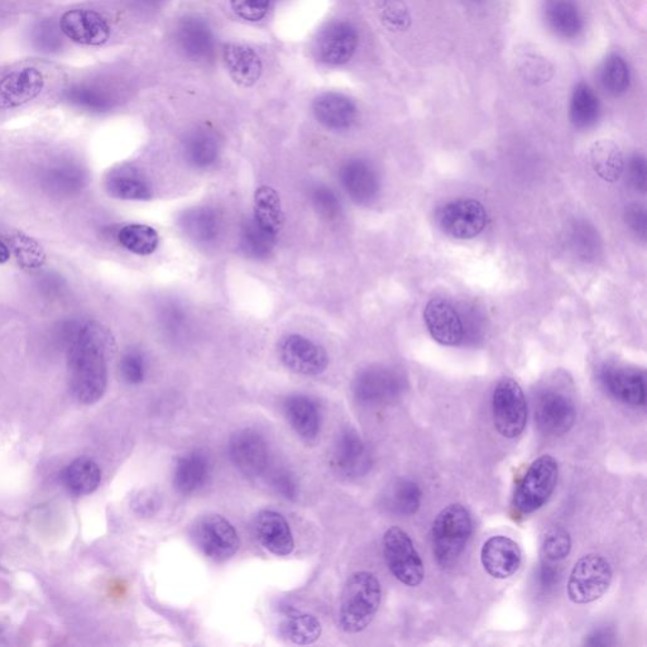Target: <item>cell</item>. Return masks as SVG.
Here are the masks:
<instances>
[{
	"instance_id": "cell-1",
	"label": "cell",
	"mask_w": 647,
	"mask_h": 647,
	"mask_svg": "<svg viewBox=\"0 0 647 647\" xmlns=\"http://www.w3.org/2000/svg\"><path fill=\"white\" fill-rule=\"evenodd\" d=\"M69 345L70 390L80 404L93 405L107 391L108 366L102 334L93 325H71L66 330Z\"/></svg>"
},
{
	"instance_id": "cell-2",
	"label": "cell",
	"mask_w": 647,
	"mask_h": 647,
	"mask_svg": "<svg viewBox=\"0 0 647 647\" xmlns=\"http://www.w3.org/2000/svg\"><path fill=\"white\" fill-rule=\"evenodd\" d=\"M284 224L279 194L270 186H262L254 195L252 218L244 223L241 233L242 251L254 260L271 256Z\"/></svg>"
},
{
	"instance_id": "cell-3",
	"label": "cell",
	"mask_w": 647,
	"mask_h": 647,
	"mask_svg": "<svg viewBox=\"0 0 647 647\" xmlns=\"http://www.w3.org/2000/svg\"><path fill=\"white\" fill-rule=\"evenodd\" d=\"M381 583L375 574L357 572L348 578L340 598L339 626L347 634L367 629L380 610Z\"/></svg>"
},
{
	"instance_id": "cell-4",
	"label": "cell",
	"mask_w": 647,
	"mask_h": 647,
	"mask_svg": "<svg viewBox=\"0 0 647 647\" xmlns=\"http://www.w3.org/2000/svg\"><path fill=\"white\" fill-rule=\"evenodd\" d=\"M472 533L473 521L466 507L457 503L440 511L431 529V546L436 563L443 568L457 563Z\"/></svg>"
},
{
	"instance_id": "cell-5",
	"label": "cell",
	"mask_w": 647,
	"mask_h": 647,
	"mask_svg": "<svg viewBox=\"0 0 647 647\" xmlns=\"http://www.w3.org/2000/svg\"><path fill=\"white\" fill-rule=\"evenodd\" d=\"M558 477V462L551 455L534 460L517 484L512 508L519 515H530L540 510L553 495Z\"/></svg>"
},
{
	"instance_id": "cell-6",
	"label": "cell",
	"mask_w": 647,
	"mask_h": 647,
	"mask_svg": "<svg viewBox=\"0 0 647 647\" xmlns=\"http://www.w3.org/2000/svg\"><path fill=\"white\" fill-rule=\"evenodd\" d=\"M612 568L606 558L589 554L575 563L568 579V596L577 605H587L605 596L612 583Z\"/></svg>"
},
{
	"instance_id": "cell-7",
	"label": "cell",
	"mask_w": 647,
	"mask_h": 647,
	"mask_svg": "<svg viewBox=\"0 0 647 647\" xmlns=\"http://www.w3.org/2000/svg\"><path fill=\"white\" fill-rule=\"evenodd\" d=\"M383 555L388 569L397 581L407 587H418L424 581L425 568L409 535L394 526L383 536Z\"/></svg>"
},
{
	"instance_id": "cell-8",
	"label": "cell",
	"mask_w": 647,
	"mask_h": 647,
	"mask_svg": "<svg viewBox=\"0 0 647 647\" xmlns=\"http://www.w3.org/2000/svg\"><path fill=\"white\" fill-rule=\"evenodd\" d=\"M493 421L503 438L515 439L527 424V402L521 386L512 378L497 383L492 397Z\"/></svg>"
},
{
	"instance_id": "cell-9",
	"label": "cell",
	"mask_w": 647,
	"mask_h": 647,
	"mask_svg": "<svg viewBox=\"0 0 647 647\" xmlns=\"http://www.w3.org/2000/svg\"><path fill=\"white\" fill-rule=\"evenodd\" d=\"M405 378L396 369L372 366L359 372L354 378V399L364 406L392 404L405 391Z\"/></svg>"
},
{
	"instance_id": "cell-10",
	"label": "cell",
	"mask_w": 647,
	"mask_h": 647,
	"mask_svg": "<svg viewBox=\"0 0 647 647\" xmlns=\"http://www.w3.org/2000/svg\"><path fill=\"white\" fill-rule=\"evenodd\" d=\"M193 538L205 557L218 563L232 558L239 549L237 530L218 514L200 517L194 526Z\"/></svg>"
},
{
	"instance_id": "cell-11",
	"label": "cell",
	"mask_w": 647,
	"mask_h": 647,
	"mask_svg": "<svg viewBox=\"0 0 647 647\" xmlns=\"http://www.w3.org/2000/svg\"><path fill=\"white\" fill-rule=\"evenodd\" d=\"M439 227L447 236L468 241L479 236L487 225L484 206L474 199L450 201L440 209Z\"/></svg>"
},
{
	"instance_id": "cell-12",
	"label": "cell",
	"mask_w": 647,
	"mask_h": 647,
	"mask_svg": "<svg viewBox=\"0 0 647 647\" xmlns=\"http://www.w3.org/2000/svg\"><path fill=\"white\" fill-rule=\"evenodd\" d=\"M281 362L297 375L315 377L327 371L329 357L318 343L300 334L286 335L279 344Z\"/></svg>"
},
{
	"instance_id": "cell-13",
	"label": "cell",
	"mask_w": 647,
	"mask_h": 647,
	"mask_svg": "<svg viewBox=\"0 0 647 647\" xmlns=\"http://www.w3.org/2000/svg\"><path fill=\"white\" fill-rule=\"evenodd\" d=\"M577 419L574 401L562 391H541L535 402V421L541 433L562 436L573 428Z\"/></svg>"
},
{
	"instance_id": "cell-14",
	"label": "cell",
	"mask_w": 647,
	"mask_h": 647,
	"mask_svg": "<svg viewBox=\"0 0 647 647\" xmlns=\"http://www.w3.org/2000/svg\"><path fill=\"white\" fill-rule=\"evenodd\" d=\"M229 455L234 467L248 478L263 476L270 466L266 440L253 429L239 430L230 438Z\"/></svg>"
},
{
	"instance_id": "cell-15",
	"label": "cell",
	"mask_w": 647,
	"mask_h": 647,
	"mask_svg": "<svg viewBox=\"0 0 647 647\" xmlns=\"http://www.w3.org/2000/svg\"><path fill=\"white\" fill-rule=\"evenodd\" d=\"M333 468L340 476L354 479L366 476L372 466L371 454L357 431L345 429L334 444Z\"/></svg>"
},
{
	"instance_id": "cell-16",
	"label": "cell",
	"mask_w": 647,
	"mask_h": 647,
	"mask_svg": "<svg viewBox=\"0 0 647 647\" xmlns=\"http://www.w3.org/2000/svg\"><path fill=\"white\" fill-rule=\"evenodd\" d=\"M359 36L356 27L348 22H335L320 33L316 55L323 64H347L356 54Z\"/></svg>"
},
{
	"instance_id": "cell-17",
	"label": "cell",
	"mask_w": 647,
	"mask_h": 647,
	"mask_svg": "<svg viewBox=\"0 0 647 647\" xmlns=\"http://www.w3.org/2000/svg\"><path fill=\"white\" fill-rule=\"evenodd\" d=\"M602 386L621 404L630 407H644L646 404L645 375L639 369L607 366L602 369Z\"/></svg>"
},
{
	"instance_id": "cell-18",
	"label": "cell",
	"mask_w": 647,
	"mask_h": 647,
	"mask_svg": "<svg viewBox=\"0 0 647 647\" xmlns=\"http://www.w3.org/2000/svg\"><path fill=\"white\" fill-rule=\"evenodd\" d=\"M340 184L345 193L358 205H369L380 194L381 181L371 162L352 158L340 167Z\"/></svg>"
},
{
	"instance_id": "cell-19",
	"label": "cell",
	"mask_w": 647,
	"mask_h": 647,
	"mask_svg": "<svg viewBox=\"0 0 647 647\" xmlns=\"http://www.w3.org/2000/svg\"><path fill=\"white\" fill-rule=\"evenodd\" d=\"M61 32L83 46L104 45L110 37V26L102 14L90 9H73L60 19Z\"/></svg>"
},
{
	"instance_id": "cell-20",
	"label": "cell",
	"mask_w": 647,
	"mask_h": 647,
	"mask_svg": "<svg viewBox=\"0 0 647 647\" xmlns=\"http://www.w3.org/2000/svg\"><path fill=\"white\" fill-rule=\"evenodd\" d=\"M45 88V78L36 67H23L0 78V109H11L31 102Z\"/></svg>"
},
{
	"instance_id": "cell-21",
	"label": "cell",
	"mask_w": 647,
	"mask_h": 647,
	"mask_svg": "<svg viewBox=\"0 0 647 647\" xmlns=\"http://www.w3.org/2000/svg\"><path fill=\"white\" fill-rule=\"evenodd\" d=\"M424 320L431 338L445 347H455L463 342L464 327L462 318L449 301L430 300L424 311Z\"/></svg>"
},
{
	"instance_id": "cell-22",
	"label": "cell",
	"mask_w": 647,
	"mask_h": 647,
	"mask_svg": "<svg viewBox=\"0 0 647 647\" xmlns=\"http://www.w3.org/2000/svg\"><path fill=\"white\" fill-rule=\"evenodd\" d=\"M481 560L491 577L507 579L520 569L522 553L515 540L503 535L492 536L482 546Z\"/></svg>"
},
{
	"instance_id": "cell-23",
	"label": "cell",
	"mask_w": 647,
	"mask_h": 647,
	"mask_svg": "<svg viewBox=\"0 0 647 647\" xmlns=\"http://www.w3.org/2000/svg\"><path fill=\"white\" fill-rule=\"evenodd\" d=\"M254 534L266 550L277 557H287L295 548L289 522L279 512L263 510L254 519Z\"/></svg>"
},
{
	"instance_id": "cell-24",
	"label": "cell",
	"mask_w": 647,
	"mask_h": 647,
	"mask_svg": "<svg viewBox=\"0 0 647 647\" xmlns=\"http://www.w3.org/2000/svg\"><path fill=\"white\" fill-rule=\"evenodd\" d=\"M176 42L182 54L193 61H205L212 57L215 37L205 19L188 16L182 18L176 28Z\"/></svg>"
},
{
	"instance_id": "cell-25",
	"label": "cell",
	"mask_w": 647,
	"mask_h": 647,
	"mask_svg": "<svg viewBox=\"0 0 647 647\" xmlns=\"http://www.w3.org/2000/svg\"><path fill=\"white\" fill-rule=\"evenodd\" d=\"M313 112L321 126L330 131H348L356 124L358 108L353 100L338 93H324L314 100Z\"/></svg>"
},
{
	"instance_id": "cell-26",
	"label": "cell",
	"mask_w": 647,
	"mask_h": 647,
	"mask_svg": "<svg viewBox=\"0 0 647 647\" xmlns=\"http://www.w3.org/2000/svg\"><path fill=\"white\" fill-rule=\"evenodd\" d=\"M544 18L549 30L564 40H574L584 30V18L575 0H545Z\"/></svg>"
},
{
	"instance_id": "cell-27",
	"label": "cell",
	"mask_w": 647,
	"mask_h": 647,
	"mask_svg": "<svg viewBox=\"0 0 647 647\" xmlns=\"http://www.w3.org/2000/svg\"><path fill=\"white\" fill-rule=\"evenodd\" d=\"M209 476L208 457L200 450H193V452L181 455L176 460L172 482H174L177 492L184 496H190L205 486Z\"/></svg>"
},
{
	"instance_id": "cell-28",
	"label": "cell",
	"mask_w": 647,
	"mask_h": 647,
	"mask_svg": "<svg viewBox=\"0 0 647 647\" xmlns=\"http://www.w3.org/2000/svg\"><path fill=\"white\" fill-rule=\"evenodd\" d=\"M180 225L191 241L204 247L217 243L223 232L222 217L209 206L188 210L182 215Z\"/></svg>"
},
{
	"instance_id": "cell-29",
	"label": "cell",
	"mask_w": 647,
	"mask_h": 647,
	"mask_svg": "<svg viewBox=\"0 0 647 647\" xmlns=\"http://www.w3.org/2000/svg\"><path fill=\"white\" fill-rule=\"evenodd\" d=\"M287 421L295 433L306 442L318 438L320 433V412L313 399L305 395H292L284 402Z\"/></svg>"
},
{
	"instance_id": "cell-30",
	"label": "cell",
	"mask_w": 647,
	"mask_h": 647,
	"mask_svg": "<svg viewBox=\"0 0 647 647\" xmlns=\"http://www.w3.org/2000/svg\"><path fill=\"white\" fill-rule=\"evenodd\" d=\"M186 162L194 169L208 170L217 164L220 155V143L213 131L208 128H196L188 133L182 143Z\"/></svg>"
},
{
	"instance_id": "cell-31",
	"label": "cell",
	"mask_w": 647,
	"mask_h": 647,
	"mask_svg": "<svg viewBox=\"0 0 647 647\" xmlns=\"http://www.w3.org/2000/svg\"><path fill=\"white\" fill-rule=\"evenodd\" d=\"M224 62L238 85L252 86L261 78L262 62L251 47L230 43L224 49Z\"/></svg>"
},
{
	"instance_id": "cell-32",
	"label": "cell",
	"mask_w": 647,
	"mask_h": 647,
	"mask_svg": "<svg viewBox=\"0 0 647 647\" xmlns=\"http://www.w3.org/2000/svg\"><path fill=\"white\" fill-rule=\"evenodd\" d=\"M60 481L71 495L88 496L97 491L102 483V471L93 459L81 457L64 468Z\"/></svg>"
},
{
	"instance_id": "cell-33",
	"label": "cell",
	"mask_w": 647,
	"mask_h": 647,
	"mask_svg": "<svg viewBox=\"0 0 647 647\" xmlns=\"http://www.w3.org/2000/svg\"><path fill=\"white\" fill-rule=\"evenodd\" d=\"M105 188L117 199L141 201L152 198L150 182L134 167H118L110 172Z\"/></svg>"
},
{
	"instance_id": "cell-34",
	"label": "cell",
	"mask_w": 647,
	"mask_h": 647,
	"mask_svg": "<svg viewBox=\"0 0 647 647\" xmlns=\"http://www.w3.org/2000/svg\"><path fill=\"white\" fill-rule=\"evenodd\" d=\"M282 636L296 645H311L321 636V623L314 615L297 611L287 612L280 623Z\"/></svg>"
},
{
	"instance_id": "cell-35",
	"label": "cell",
	"mask_w": 647,
	"mask_h": 647,
	"mask_svg": "<svg viewBox=\"0 0 647 647\" xmlns=\"http://www.w3.org/2000/svg\"><path fill=\"white\" fill-rule=\"evenodd\" d=\"M570 121L578 129H586L597 123L601 114V103L594 90L586 83L575 86L570 99Z\"/></svg>"
},
{
	"instance_id": "cell-36",
	"label": "cell",
	"mask_w": 647,
	"mask_h": 647,
	"mask_svg": "<svg viewBox=\"0 0 647 647\" xmlns=\"http://www.w3.org/2000/svg\"><path fill=\"white\" fill-rule=\"evenodd\" d=\"M420 487L410 479H397L385 496V506L392 514L411 516L418 512L421 505Z\"/></svg>"
},
{
	"instance_id": "cell-37",
	"label": "cell",
	"mask_w": 647,
	"mask_h": 647,
	"mask_svg": "<svg viewBox=\"0 0 647 647\" xmlns=\"http://www.w3.org/2000/svg\"><path fill=\"white\" fill-rule=\"evenodd\" d=\"M64 97L67 103L89 113L108 112L114 104V99L108 91L94 85H73L65 90Z\"/></svg>"
},
{
	"instance_id": "cell-38",
	"label": "cell",
	"mask_w": 647,
	"mask_h": 647,
	"mask_svg": "<svg viewBox=\"0 0 647 647\" xmlns=\"http://www.w3.org/2000/svg\"><path fill=\"white\" fill-rule=\"evenodd\" d=\"M591 165L601 179L615 182L623 172V158L615 143L602 141L591 150Z\"/></svg>"
},
{
	"instance_id": "cell-39",
	"label": "cell",
	"mask_w": 647,
	"mask_h": 647,
	"mask_svg": "<svg viewBox=\"0 0 647 647\" xmlns=\"http://www.w3.org/2000/svg\"><path fill=\"white\" fill-rule=\"evenodd\" d=\"M599 83L612 97L625 94L631 84L630 67L626 60L620 55L608 56L599 70Z\"/></svg>"
},
{
	"instance_id": "cell-40",
	"label": "cell",
	"mask_w": 647,
	"mask_h": 647,
	"mask_svg": "<svg viewBox=\"0 0 647 647\" xmlns=\"http://www.w3.org/2000/svg\"><path fill=\"white\" fill-rule=\"evenodd\" d=\"M118 239L127 251L138 256H150L160 243L156 230L143 224L127 225L119 232Z\"/></svg>"
},
{
	"instance_id": "cell-41",
	"label": "cell",
	"mask_w": 647,
	"mask_h": 647,
	"mask_svg": "<svg viewBox=\"0 0 647 647\" xmlns=\"http://www.w3.org/2000/svg\"><path fill=\"white\" fill-rule=\"evenodd\" d=\"M84 179L83 171L73 165L52 167L45 175L47 188L57 194L75 193L83 188Z\"/></svg>"
},
{
	"instance_id": "cell-42",
	"label": "cell",
	"mask_w": 647,
	"mask_h": 647,
	"mask_svg": "<svg viewBox=\"0 0 647 647\" xmlns=\"http://www.w3.org/2000/svg\"><path fill=\"white\" fill-rule=\"evenodd\" d=\"M310 200L316 212L328 220H337L342 215V200L337 191L328 185L319 184L311 189Z\"/></svg>"
},
{
	"instance_id": "cell-43",
	"label": "cell",
	"mask_w": 647,
	"mask_h": 647,
	"mask_svg": "<svg viewBox=\"0 0 647 647\" xmlns=\"http://www.w3.org/2000/svg\"><path fill=\"white\" fill-rule=\"evenodd\" d=\"M572 550V539L563 527H554L545 535L541 554L546 562H560L568 557Z\"/></svg>"
},
{
	"instance_id": "cell-44",
	"label": "cell",
	"mask_w": 647,
	"mask_h": 647,
	"mask_svg": "<svg viewBox=\"0 0 647 647\" xmlns=\"http://www.w3.org/2000/svg\"><path fill=\"white\" fill-rule=\"evenodd\" d=\"M146 359L137 349H131L122 357L121 375L128 385H141L146 378Z\"/></svg>"
},
{
	"instance_id": "cell-45",
	"label": "cell",
	"mask_w": 647,
	"mask_h": 647,
	"mask_svg": "<svg viewBox=\"0 0 647 647\" xmlns=\"http://www.w3.org/2000/svg\"><path fill=\"white\" fill-rule=\"evenodd\" d=\"M33 45L45 54H55L62 47L59 31L49 22H42L33 31Z\"/></svg>"
},
{
	"instance_id": "cell-46",
	"label": "cell",
	"mask_w": 647,
	"mask_h": 647,
	"mask_svg": "<svg viewBox=\"0 0 647 647\" xmlns=\"http://www.w3.org/2000/svg\"><path fill=\"white\" fill-rule=\"evenodd\" d=\"M381 13L383 21L392 30H406L409 26V12L401 0H382Z\"/></svg>"
},
{
	"instance_id": "cell-47",
	"label": "cell",
	"mask_w": 647,
	"mask_h": 647,
	"mask_svg": "<svg viewBox=\"0 0 647 647\" xmlns=\"http://www.w3.org/2000/svg\"><path fill=\"white\" fill-rule=\"evenodd\" d=\"M233 11L248 22H260L267 16L271 0H230Z\"/></svg>"
},
{
	"instance_id": "cell-48",
	"label": "cell",
	"mask_w": 647,
	"mask_h": 647,
	"mask_svg": "<svg viewBox=\"0 0 647 647\" xmlns=\"http://www.w3.org/2000/svg\"><path fill=\"white\" fill-rule=\"evenodd\" d=\"M162 327L167 333L179 337L186 333L188 328V315L179 305H167L162 310Z\"/></svg>"
},
{
	"instance_id": "cell-49",
	"label": "cell",
	"mask_w": 647,
	"mask_h": 647,
	"mask_svg": "<svg viewBox=\"0 0 647 647\" xmlns=\"http://www.w3.org/2000/svg\"><path fill=\"white\" fill-rule=\"evenodd\" d=\"M270 483L273 490L287 500H295L299 495V483H297L294 474L287 469H275L270 474Z\"/></svg>"
},
{
	"instance_id": "cell-50",
	"label": "cell",
	"mask_w": 647,
	"mask_h": 647,
	"mask_svg": "<svg viewBox=\"0 0 647 647\" xmlns=\"http://www.w3.org/2000/svg\"><path fill=\"white\" fill-rule=\"evenodd\" d=\"M132 508L136 514L141 516H152L157 514L162 506V498L156 491L143 490L138 492L132 500Z\"/></svg>"
},
{
	"instance_id": "cell-51",
	"label": "cell",
	"mask_w": 647,
	"mask_h": 647,
	"mask_svg": "<svg viewBox=\"0 0 647 647\" xmlns=\"http://www.w3.org/2000/svg\"><path fill=\"white\" fill-rule=\"evenodd\" d=\"M572 239L575 249L584 256L589 257L596 253L598 239L594 230L587 225L575 228Z\"/></svg>"
},
{
	"instance_id": "cell-52",
	"label": "cell",
	"mask_w": 647,
	"mask_h": 647,
	"mask_svg": "<svg viewBox=\"0 0 647 647\" xmlns=\"http://www.w3.org/2000/svg\"><path fill=\"white\" fill-rule=\"evenodd\" d=\"M625 218L630 229L634 230L637 236L645 238L647 229L645 209L637 204L630 205L626 209Z\"/></svg>"
},
{
	"instance_id": "cell-53",
	"label": "cell",
	"mask_w": 647,
	"mask_h": 647,
	"mask_svg": "<svg viewBox=\"0 0 647 647\" xmlns=\"http://www.w3.org/2000/svg\"><path fill=\"white\" fill-rule=\"evenodd\" d=\"M629 176L631 184L640 191L646 189V161L642 156H635L630 161Z\"/></svg>"
},
{
	"instance_id": "cell-54",
	"label": "cell",
	"mask_w": 647,
	"mask_h": 647,
	"mask_svg": "<svg viewBox=\"0 0 647 647\" xmlns=\"http://www.w3.org/2000/svg\"><path fill=\"white\" fill-rule=\"evenodd\" d=\"M558 581V570L553 565L544 564L540 569V583L544 588H551Z\"/></svg>"
},
{
	"instance_id": "cell-55",
	"label": "cell",
	"mask_w": 647,
	"mask_h": 647,
	"mask_svg": "<svg viewBox=\"0 0 647 647\" xmlns=\"http://www.w3.org/2000/svg\"><path fill=\"white\" fill-rule=\"evenodd\" d=\"M610 632L608 631H603L599 630L594 632V634L589 637V641L587 642L588 645H610L612 642L610 641L611 639Z\"/></svg>"
},
{
	"instance_id": "cell-56",
	"label": "cell",
	"mask_w": 647,
	"mask_h": 647,
	"mask_svg": "<svg viewBox=\"0 0 647 647\" xmlns=\"http://www.w3.org/2000/svg\"><path fill=\"white\" fill-rule=\"evenodd\" d=\"M132 2L136 4L137 7L150 9L160 6L164 0H132Z\"/></svg>"
},
{
	"instance_id": "cell-57",
	"label": "cell",
	"mask_w": 647,
	"mask_h": 647,
	"mask_svg": "<svg viewBox=\"0 0 647 647\" xmlns=\"http://www.w3.org/2000/svg\"><path fill=\"white\" fill-rule=\"evenodd\" d=\"M9 260V251L6 244L0 242V263L7 262Z\"/></svg>"
},
{
	"instance_id": "cell-58",
	"label": "cell",
	"mask_w": 647,
	"mask_h": 647,
	"mask_svg": "<svg viewBox=\"0 0 647 647\" xmlns=\"http://www.w3.org/2000/svg\"><path fill=\"white\" fill-rule=\"evenodd\" d=\"M467 3L473 4V6H481L486 0H466Z\"/></svg>"
}]
</instances>
